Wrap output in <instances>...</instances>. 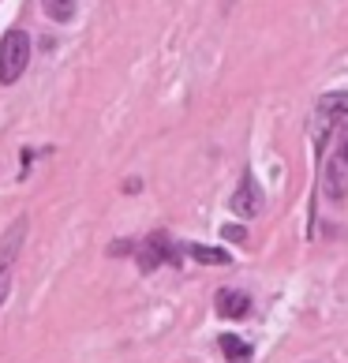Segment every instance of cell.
I'll list each match as a JSON object with an SVG mask.
<instances>
[{
	"label": "cell",
	"instance_id": "obj_10",
	"mask_svg": "<svg viewBox=\"0 0 348 363\" xmlns=\"http://www.w3.org/2000/svg\"><path fill=\"white\" fill-rule=\"evenodd\" d=\"M42 8H45V16H49L52 23H72L79 0H42Z\"/></svg>",
	"mask_w": 348,
	"mask_h": 363
},
{
	"label": "cell",
	"instance_id": "obj_7",
	"mask_svg": "<svg viewBox=\"0 0 348 363\" xmlns=\"http://www.w3.org/2000/svg\"><path fill=\"white\" fill-rule=\"evenodd\" d=\"M218 348L225 352V359H229V363H251V345L244 337H236V333H221Z\"/></svg>",
	"mask_w": 348,
	"mask_h": 363
},
{
	"label": "cell",
	"instance_id": "obj_14",
	"mask_svg": "<svg viewBox=\"0 0 348 363\" xmlns=\"http://www.w3.org/2000/svg\"><path fill=\"white\" fill-rule=\"evenodd\" d=\"M341 157H344V161H348V128H344V131H341Z\"/></svg>",
	"mask_w": 348,
	"mask_h": 363
},
{
	"label": "cell",
	"instance_id": "obj_2",
	"mask_svg": "<svg viewBox=\"0 0 348 363\" xmlns=\"http://www.w3.org/2000/svg\"><path fill=\"white\" fill-rule=\"evenodd\" d=\"M162 262H176V251H172V244H169L165 233H154V236L139 247V266H142V274H150V270H157Z\"/></svg>",
	"mask_w": 348,
	"mask_h": 363
},
{
	"label": "cell",
	"instance_id": "obj_4",
	"mask_svg": "<svg viewBox=\"0 0 348 363\" xmlns=\"http://www.w3.org/2000/svg\"><path fill=\"white\" fill-rule=\"evenodd\" d=\"M232 210L240 213V218H259V213H262V191L255 187V180H251V177H244L240 191L232 195Z\"/></svg>",
	"mask_w": 348,
	"mask_h": 363
},
{
	"label": "cell",
	"instance_id": "obj_5",
	"mask_svg": "<svg viewBox=\"0 0 348 363\" xmlns=\"http://www.w3.org/2000/svg\"><path fill=\"white\" fill-rule=\"evenodd\" d=\"M26 228H30V221H26V218H16V221H11V228H8L4 236H0V262L16 266L19 251H23V240H26Z\"/></svg>",
	"mask_w": 348,
	"mask_h": 363
},
{
	"label": "cell",
	"instance_id": "obj_6",
	"mask_svg": "<svg viewBox=\"0 0 348 363\" xmlns=\"http://www.w3.org/2000/svg\"><path fill=\"white\" fill-rule=\"evenodd\" d=\"M344 191H348V161L337 157V161H330V169H326V195L344 199Z\"/></svg>",
	"mask_w": 348,
	"mask_h": 363
},
{
	"label": "cell",
	"instance_id": "obj_12",
	"mask_svg": "<svg viewBox=\"0 0 348 363\" xmlns=\"http://www.w3.org/2000/svg\"><path fill=\"white\" fill-rule=\"evenodd\" d=\"M225 240H232V244H244V240H247V228H240V225H225Z\"/></svg>",
	"mask_w": 348,
	"mask_h": 363
},
{
	"label": "cell",
	"instance_id": "obj_13",
	"mask_svg": "<svg viewBox=\"0 0 348 363\" xmlns=\"http://www.w3.org/2000/svg\"><path fill=\"white\" fill-rule=\"evenodd\" d=\"M19 157H23V165H19V177H26V172H30V161H34V150H23Z\"/></svg>",
	"mask_w": 348,
	"mask_h": 363
},
{
	"label": "cell",
	"instance_id": "obj_11",
	"mask_svg": "<svg viewBox=\"0 0 348 363\" xmlns=\"http://www.w3.org/2000/svg\"><path fill=\"white\" fill-rule=\"evenodd\" d=\"M8 292H11V266H8V262H0V307H4Z\"/></svg>",
	"mask_w": 348,
	"mask_h": 363
},
{
	"label": "cell",
	"instance_id": "obj_8",
	"mask_svg": "<svg viewBox=\"0 0 348 363\" xmlns=\"http://www.w3.org/2000/svg\"><path fill=\"white\" fill-rule=\"evenodd\" d=\"M187 255L203 266H229L232 262V255L225 247H210V244H187Z\"/></svg>",
	"mask_w": 348,
	"mask_h": 363
},
{
	"label": "cell",
	"instance_id": "obj_3",
	"mask_svg": "<svg viewBox=\"0 0 348 363\" xmlns=\"http://www.w3.org/2000/svg\"><path fill=\"white\" fill-rule=\"evenodd\" d=\"M213 307H218L221 318H244L251 311V296L244 289H221L213 296Z\"/></svg>",
	"mask_w": 348,
	"mask_h": 363
},
{
	"label": "cell",
	"instance_id": "obj_9",
	"mask_svg": "<svg viewBox=\"0 0 348 363\" xmlns=\"http://www.w3.org/2000/svg\"><path fill=\"white\" fill-rule=\"evenodd\" d=\"M318 113H322L330 124H344L348 120V94H326L322 105H318Z\"/></svg>",
	"mask_w": 348,
	"mask_h": 363
},
{
	"label": "cell",
	"instance_id": "obj_1",
	"mask_svg": "<svg viewBox=\"0 0 348 363\" xmlns=\"http://www.w3.org/2000/svg\"><path fill=\"white\" fill-rule=\"evenodd\" d=\"M26 64H30V34L11 26V30L0 38V86L19 83Z\"/></svg>",
	"mask_w": 348,
	"mask_h": 363
}]
</instances>
